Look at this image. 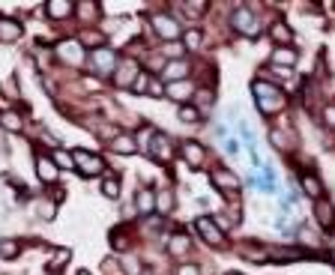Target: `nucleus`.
Returning a JSON list of instances; mask_svg holds the SVG:
<instances>
[{
    "mask_svg": "<svg viewBox=\"0 0 335 275\" xmlns=\"http://www.w3.org/2000/svg\"><path fill=\"white\" fill-rule=\"evenodd\" d=\"M251 93H254V102L258 108L264 111L266 117H272V114H279L284 108V96L279 84H272V81H264V78H258L254 84H251Z\"/></svg>",
    "mask_w": 335,
    "mask_h": 275,
    "instance_id": "1",
    "label": "nucleus"
},
{
    "mask_svg": "<svg viewBox=\"0 0 335 275\" xmlns=\"http://www.w3.org/2000/svg\"><path fill=\"white\" fill-rule=\"evenodd\" d=\"M230 24H233V30H240V36H246V39H258L261 36V18L254 15L248 6H237Z\"/></svg>",
    "mask_w": 335,
    "mask_h": 275,
    "instance_id": "2",
    "label": "nucleus"
},
{
    "mask_svg": "<svg viewBox=\"0 0 335 275\" xmlns=\"http://www.w3.org/2000/svg\"><path fill=\"white\" fill-rule=\"evenodd\" d=\"M194 230L201 233V240L207 242V245H225V233H222V227L212 222L210 215H201L194 222Z\"/></svg>",
    "mask_w": 335,
    "mask_h": 275,
    "instance_id": "3",
    "label": "nucleus"
},
{
    "mask_svg": "<svg viewBox=\"0 0 335 275\" xmlns=\"http://www.w3.org/2000/svg\"><path fill=\"white\" fill-rule=\"evenodd\" d=\"M72 159H75V168L84 173V176H96V173H102V168H105V162L99 155L87 153V150H75Z\"/></svg>",
    "mask_w": 335,
    "mask_h": 275,
    "instance_id": "4",
    "label": "nucleus"
},
{
    "mask_svg": "<svg viewBox=\"0 0 335 275\" xmlns=\"http://www.w3.org/2000/svg\"><path fill=\"white\" fill-rule=\"evenodd\" d=\"M147 153L153 155L159 165H168V162L174 159V141H171L168 135H162V132H156V135H153V144H150V150H147Z\"/></svg>",
    "mask_w": 335,
    "mask_h": 275,
    "instance_id": "5",
    "label": "nucleus"
},
{
    "mask_svg": "<svg viewBox=\"0 0 335 275\" xmlns=\"http://www.w3.org/2000/svg\"><path fill=\"white\" fill-rule=\"evenodd\" d=\"M212 186L222 191V194H233V191H240V176L233 171H228V168H215V171L210 173Z\"/></svg>",
    "mask_w": 335,
    "mask_h": 275,
    "instance_id": "6",
    "label": "nucleus"
},
{
    "mask_svg": "<svg viewBox=\"0 0 335 275\" xmlns=\"http://www.w3.org/2000/svg\"><path fill=\"white\" fill-rule=\"evenodd\" d=\"M90 63H93V72H99V75H111L114 66H117V54L102 45V48H96V51H93Z\"/></svg>",
    "mask_w": 335,
    "mask_h": 275,
    "instance_id": "7",
    "label": "nucleus"
},
{
    "mask_svg": "<svg viewBox=\"0 0 335 275\" xmlns=\"http://www.w3.org/2000/svg\"><path fill=\"white\" fill-rule=\"evenodd\" d=\"M180 153H183V159H186V165H189V168H194V171H198V168L207 162V150H204L198 141H183Z\"/></svg>",
    "mask_w": 335,
    "mask_h": 275,
    "instance_id": "8",
    "label": "nucleus"
},
{
    "mask_svg": "<svg viewBox=\"0 0 335 275\" xmlns=\"http://www.w3.org/2000/svg\"><path fill=\"white\" fill-rule=\"evenodd\" d=\"M138 75H141L138 63H135V60H123V63H120V69L114 72V84H117V87H132Z\"/></svg>",
    "mask_w": 335,
    "mask_h": 275,
    "instance_id": "9",
    "label": "nucleus"
},
{
    "mask_svg": "<svg viewBox=\"0 0 335 275\" xmlns=\"http://www.w3.org/2000/svg\"><path fill=\"white\" fill-rule=\"evenodd\" d=\"M150 21H153V30H156L162 39H176V36H180V24H176L171 15H153Z\"/></svg>",
    "mask_w": 335,
    "mask_h": 275,
    "instance_id": "10",
    "label": "nucleus"
},
{
    "mask_svg": "<svg viewBox=\"0 0 335 275\" xmlns=\"http://www.w3.org/2000/svg\"><path fill=\"white\" fill-rule=\"evenodd\" d=\"M314 219L323 230H332L335 227V206L326 201V198H320L318 204H314Z\"/></svg>",
    "mask_w": 335,
    "mask_h": 275,
    "instance_id": "11",
    "label": "nucleus"
},
{
    "mask_svg": "<svg viewBox=\"0 0 335 275\" xmlns=\"http://www.w3.org/2000/svg\"><path fill=\"white\" fill-rule=\"evenodd\" d=\"M162 75L168 78V84H174V81H186L189 78V63L180 57V60H171V63H165L162 66Z\"/></svg>",
    "mask_w": 335,
    "mask_h": 275,
    "instance_id": "12",
    "label": "nucleus"
},
{
    "mask_svg": "<svg viewBox=\"0 0 335 275\" xmlns=\"http://www.w3.org/2000/svg\"><path fill=\"white\" fill-rule=\"evenodd\" d=\"M165 93L174 99V102H180V105H189V99L194 96V87L189 84V81H174V84H168L165 87Z\"/></svg>",
    "mask_w": 335,
    "mask_h": 275,
    "instance_id": "13",
    "label": "nucleus"
},
{
    "mask_svg": "<svg viewBox=\"0 0 335 275\" xmlns=\"http://www.w3.org/2000/svg\"><path fill=\"white\" fill-rule=\"evenodd\" d=\"M57 51H60V57H63V60H66V63H75V66H81V63H84V48H81V42H78V39H75V42H60V48H57Z\"/></svg>",
    "mask_w": 335,
    "mask_h": 275,
    "instance_id": "14",
    "label": "nucleus"
},
{
    "mask_svg": "<svg viewBox=\"0 0 335 275\" xmlns=\"http://www.w3.org/2000/svg\"><path fill=\"white\" fill-rule=\"evenodd\" d=\"M269 63H272L275 69H293V63H297V51L287 48V45H279V48L272 51V57H269Z\"/></svg>",
    "mask_w": 335,
    "mask_h": 275,
    "instance_id": "15",
    "label": "nucleus"
},
{
    "mask_svg": "<svg viewBox=\"0 0 335 275\" xmlns=\"http://www.w3.org/2000/svg\"><path fill=\"white\" fill-rule=\"evenodd\" d=\"M72 9H75V3H72V0H48V3H45V12H48V18H54V21L69 18Z\"/></svg>",
    "mask_w": 335,
    "mask_h": 275,
    "instance_id": "16",
    "label": "nucleus"
},
{
    "mask_svg": "<svg viewBox=\"0 0 335 275\" xmlns=\"http://www.w3.org/2000/svg\"><path fill=\"white\" fill-rule=\"evenodd\" d=\"M24 33V27L15 18H0V42H18Z\"/></svg>",
    "mask_w": 335,
    "mask_h": 275,
    "instance_id": "17",
    "label": "nucleus"
},
{
    "mask_svg": "<svg viewBox=\"0 0 335 275\" xmlns=\"http://www.w3.org/2000/svg\"><path fill=\"white\" fill-rule=\"evenodd\" d=\"M36 176L42 183H54L57 180V165H54L48 155H36Z\"/></svg>",
    "mask_w": 335,
    "mask_h": 275,
    "instance_id": "18",
    "label": "nucleus"
},
{
    "mask_svg": "<svg viewBox=\"0 0 335 275\" xmlns=\"http://www.w3.org/2000/svg\"><path fill=\"white\" fill-rule=\"evenodd\" d=\"M111 150L114 153H123V155H132L138 147H135V135H126V132H117L111 138Z\"/></svg>",
    "mask_w": 335,
    "mask_h": 275,
    "instance_id": "19",
    "label": "nucleus"
},
{
    "mask_svg": "<svg viewBox=\"0 0 335 275\" xmlns=\"http://www.w3.org/2000/svg\"><path fill=\"white\" fill-rule=\"evenodd\" d=\"M135 206H138L141 215L156 212V191H153V189H141V191H138V198H135Z\"/></svg>",
    "mask_w": 335,
    "mask_h": 275,
    "instance_id": "20",
    "label": "nucleus"
},
{
    "mask_svg": "<svg viewBox=\"0 0 335 275\" xmlns=\"http://www.w3.org/2000/svg\"><path fill=\"white\" fill-rule=\"evenodd\" d=\"M0 126L6 132H24V117L18 111H0Z\"/></svg>",
    "mask_w": 335,
    "mask_h": 275,
    "instance_id": "21",
    "label": "nucleus"
},
{
    "mask_svg": "<svg viewBox=\"0 0 335 275\" xmlns=\"http://www.w3.org/2000/svg\"><path fill=\"white\" fill-rule=\"evenodd\" d=\"M300 186H302V191H305L308 198H314V201H320V198H323V186H320V180L314 176V173H302Z\"/></svg>",
    "mask_w": 335,
    "mask_h": 275,
    "instance_id": "22",
    "label": "nucleus"
},
{
    "mask_svg": "<svg viewBox=\"0 0 335 275\" xmlns=\"http://www.w3.org/2000/svg\"><path fill=\"white\" fill-rule=\"evenodd\" d=\"M189 245H192V240H189L186 233H174V237H168V251H171L174 258H186Z\"/></svg>",
    "mask_w": 335,
    "mask_h": 275,
    "instance_id": "23",
    "label": "nucleus"
},
{
    "mask_svg": "<svg viewBox=\"0 0 335 275\" xmlns=\"http://www.w3.org/2000/svg\"><path fill=\"white\" fill-rule=\"evenodd\" d=\"M269 36L279 42V45H287L290 39H293V33H290V27L284 24V21H272V27H269Z\"/></svg>",
    "mask_w": 335,
    "mask_h": 275,
    "instance_id": "24",
    "label": "nucleus"
},
{
    "mask_svg": "<svg viewBox=\"0 0 335 275\" xmlns=\"http://www.w3.org/2000/svg\"><path fill=\"white\" fill-rule=\"evenodd\" d=\"M266 254H272V260H302L305 258V251L300 248H266Z\"/></svg>",
    "mask_w": 335,
    "mask_h": 275,
    "instance_id": "25",
    "label": "nucleus"
},
{
    "mask_svg": "<svg viewBox=\"0 0 335 275\" xmlns=\"http://www.w3.org/2000/svg\"><path fill=\"white\" fill-rule=\"evenodd\" d=\"M78 42H81V48H102V42H105V36L99 33V30H84V33L78 36Z\"/></svg>",
    "mask_w": 335,
    "mask_h": 275,
    "instance_id": "26",
    "label": "nucleus"
},
{
    "mask_svg": "<svg viewBox=\"0 0 335 275\" xmlns=\"http://www.w3.org/2000/svg\"><path fill=\"white\" fill-rule=\"evenodd\" d=\"M75 9H78V18H81V21H93V15H99V6H96L93 0H78Z\"/></svg>",
    "mask_w": 335,
    "mask_h": 275,
    "instance_id": "27",
    "label": "nucleus"
},
{
    "mask_svg": "<svg viewBox=\"0 0 335 275\" xmlns=\"http://www.w3.org/2000/svg\"><path fill=\"white\" fill-rule=\"evenodd\" d=\"M21 251V242L18 240H0V258L3 260H15Z\"/></svg>",
    "mask_w": 335,
    "mask_h": 275,
    "instance_id": "28",
    "label": "nucleus"
},
{
    "mask_svg": "<svg viewBox=\"0 0 335 275\" xmlns=\"http://www.w3.org/2000/svg\"><path fill=\"white\" fill-rule=\"evenodd\" d=\"M69 258H72L69 248H57V251H54V258H51V263H48V269H51V272H60V269L69 263Z\"/></svg>",
    "mask_w": 335,
    "mask_h": 275,
    "instance_id": "29",
    "label": "nucleus"
},
{
    "mask_svg": "<svg viewBox=\"0 0 335 275\" xmlns=\"http://www.w3.org/2000/svg\"><path fill=\"white\" fill-rule=\"evenodd\" d=\"M176 117H180V123H201L204 114H201L194 105H180V114H176Z\"/></svg>",
    "mask_w": 335,
    "mask_h": 275,
    "instance_id": "30",
    "label": "nucleus"
},
{
    "mask_svg": "<svg viewBox=\"0 0 335 275\" xmlns=\"http://www.w3.org/2000/svg\"><path fill=\"white\" fill-rule=\"evenodd\" d=\"M192 105L198 108V111H201V114H204V111H207V108L212 105V93H210V90H194Z\"/></svg>",
    "mask_w": 335,
    "mask_h": 275,
    "instance_id": "31",
    "label": "nucleus"
},
{
    "mask_svg": "<svg viewBox=\"0 0 335 275\" xmlns=\"http://www.w3.org/2000/svg\"><path fill=\"white\" fill-rule=\"evenodd\" d=\"M171 209H174V194H171V191H159V194H156V212L165 215V212H171Z\"/></svg>",
    "mask_w": 335,
    "mask_h": 275,
    "instance_id": "32",
    "label": "nucleus"
},
{
    "mask_svg": "<svg viewBox=\"0 0 335 275\" xmlns=\"http://www.w3.org/2000/svg\"><path fill=\"white\" fill-rule=\"evenodd\" d=\"M153 135H156V132H153V129H150V126H141V129H138V141H135V147H138V150H150V144H153Z\"/></svg>",
    "mask_w": 335,
    "mask_h": 275,
    "instance_id": "33",
    "label": "nucleus"
},
{
    "mask_svg": "<svg viewBox=\"0 0 335 275\" xmlns=\"http://www.w3.org/2000/svg\"><path fill=\"white\" fill-rule=\"evenodd\" d=\"M51 162L57 165V171H60V168H75V159H72V155L66 153V150H54Z\"/></svg>",
    "mask_w": 335,
    "mask_h": 275,
    "instance_id": "34",
    "label": "nucleus"
},
{
    "mask_svg": "<svg viewBox=\"0 0 335 275\" xmlns=\"http://www.w3.org/2000/svg\"><path fill=\"white\" fill-rule=\"evenodd\" d=\"M102 194H105V198H120V183H117V176H105Z\"/></svg>",
    "mask_w": 335,
    "mask_h": 275,
    "instance_id": "35",
    "label": "nucleus"
},
{
    "mask_svg": "<svg viewBox=\"0 0 335 275\" xmlns=\"http://www.w3.org/2000/svg\"><path fill=\"white\" fill-rule=\"evenodd\" d=\"M180 36H183V45L186 48H201V39H204L201 30H186V33H180Z\"/></svg>",
    "mask_w": 335,
    "mask_h": 275,
    "instance_id": "36",
    "label": "nucleus"
},
{
    "mask_svg": "<svg viewBox=\"0 0 335 275\" xmlns=\"http://www.w3.org/2000/svg\"><path fill=\"white\" fill-rule=\"evenodd\" d=\"M300 242H302V245H318L320 240H318V233H314L308 224H300Z\"/></svg>",
    "mask_w": 335,
    "mask_h": 275,
    "instance_id": "37",
    "label": "nucleus"
},
{
    "mask_svg": "<svg viewBox=\"0 0 335 275\" xmlns=\"http://www.w3.org/2000/svg\"><path fill=\"white\" fill-rule=\"evenodd\" d=\"M243 254H246L248 260H254V263H261V260H266V248H258V245H243Z\"/></svg>",
    "mask_w": 335,
    "mask_h": 275,
    "instance_id": "38",
    "label": "nucleus"
},
{
    "mask_svg": "<svg viewBox=\"0 0 335 275\" xmlns=\"http://www.w3.org/2000/svg\"><path fill=\"white\" fill-rule=\"evenodd\" d=\"M147 96H165V84H162L159 78H150V87H147Z\"/></svg>",
    "mask_w": 335,
    "mask_h": 275,
    "instance_id": "39",
    "label": "nucleus"
},
{
    "mask_svg": "<svg viewBox=\"0 0 335 275\" xmlns=\"http://www.w3.org/2000/svg\"><path fill=\"white\" fill-rule=\"evenodd\" d=\"M147 87H150V75L144 72V75H138V78H135V84H132V93H147Z\"/></svg>",
    "mask_w": 335,
    "mask_h": 275,
    "instance_id": "40",
    "label": "nucleus"
},
{
    "mask_svg": "<svg viewBox=\"0 0 335 275\" xmlns=\"http://www.w3.org/2000/svg\"><path fill=\"white\" fill-rule=\"evenodd\" d=\"M123 266H126V272H129V275H138V272H141V263L132 258V254H126V258H123Z\"/></svg>",
    "mask_w": 335,
    "mask_h": 275,
    "instance_id": "41",
    "label": "nucleus"
},
{
    "mask_svg": "<svg viewBox=\"0 0 335 275\" xmlns=\"http://www.w3.org/2000/svg\"><path fill=\"white\" fill-rule=\"evenodd\" d=\"M323 126H326V129H335V105H326V108H323Z\"/></svg>",
    "mask_w": 335,
    "mask_h": 275,
    "instance_id": "42",
    "label": "nucleus"
},
{
    "mask_svg": "<svg viewBox=\"0 0 335 275\" xmlns=\"http://www.w3.org/2000/svg\"><path fill=\"white\" fill-rule=\"evenodd\" d=\"M180 9H186L189 15H201L207 9V3H180Z\"/></svg>",
    "mask_w": 335,
    "mask_h": 275,
    "instance_id": "43",
    "label": "nucleus"
},
{
    "mask_svg": "<svg viewBox=\"0 0 335 275\" xmlns=\"http://www.w3.org/2000/svg\"><path fill=\"white\" fill-rule=\"evenodd\" d=\"M176 275H201V269H198L194 263H183V266L176 269Z\"/></svg>",
    "mask_w": 335,
    "mask_h": 275,
    "instance_id": "44",
    "label": "nucleus"
},
{
    "mask_svg": "<svg viewBox=\"0 0 335 275\" xmlns=\"http://www.w3.org/2000/svg\"><path fill=\"white\" fill-rule=\"evenodd\" d=\"M225 150H228L230 155H237V153H240V144H237L233 138H225Z\"/></svg>",
    "mask_w": 335,
    "mask_h": 275,
    "instance_id": "45",
    "label": "nucleus"
},
{
    "mask_svg": "<svg viewBox=\"0 0 335 275\" xmlns=\"http://www.w3.org/2000/svg\"><path fill=\"white\" fill-rule=\"evenodd\" d=\"M39 215H42V219H54V206L51 204H42V206H39Z\"/></svg>",
    "mask_w": 335,
    "mask_h": 275,
    "instance_id": "46",
    "label": "nucleus"
},
{
    "mask_svg": "<svg viewBox=\"0 0 335 275\" xmlns=\"http://www.w3.org/2000/svg\"><path fill=\"white\" fill-rule=\"evenodd\" d=\"M78 275H90V272H78Z\"/></svg>",
    "mask_w": 335,
    "mask_h": 275,
    "instance_id": "47",
    "label": "nucleus"
},
{
    "mask_svg": "<svg viewBox=\"0 0 335 275\" xmlns=\"http://www.w3.org/2000/svg\"><path fill=\"white\" fill-rule=\"evenodd\" d=\"M228 275H240V272H228Z\"/></svg>",
    "mask_w": 335,
    "mask_h": 275,
    "instance_id": "48",
    "label": "nucleus"
},
{
    "mask_svg": "<svg viewBox=\"0 0 335 275\" xmlns=\"http://www.w3.org/2000/svg\"><path fill=\"white\" fill-rule=\"evenodd\" d=\"M332 258H335V251H332Z\"/></svg>",
    "mask_w": 335,
    "mask_h": 275,
    "instance_id": "49",
    "label": "nucleus"
},
{
    "mask_svg": "<svg viewBox=\"0 0 335 275\" xmlns=\"http://www.w3.org/2000/svg\"><path fill=\"white\" fill-rule=\"evenodd\" d=\"M147 275H150V272H147Z\"/></svg>",
    "mask_w": 335,
    "mask_h": 275,
    "instance_id": "50",
    "label": "nucleus"
}]
</instances>
